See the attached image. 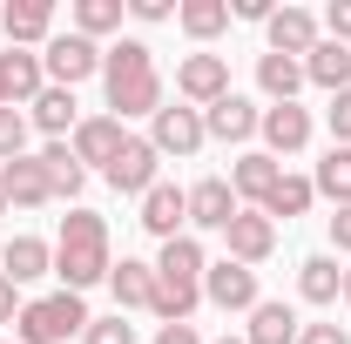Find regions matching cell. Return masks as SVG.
<instances>
[{
	"instance_id": "obj_44",
	"label": "cell",
	"mask_w": 351,
	"mask_h": 344,
	"mask_svg": "<svg viewBox=\"0 0 351 344\" xmlns=\"http://www.w3.org/2000/svg\"><path fill=\"white\" fill-rule=\"evenodd\" d=\"M217 344H243V338H217Z\"/></svg>"
},
{
	"instance_id": "obj_1",
	"label": "cell",
	"mask_w": 351,
	"mask_h": 344,
	"mask_svg": "<svg viewBox=\"0 0 351 344\" xmlns=\"http://www.w3.org/2000/svg\"><path fill=\"white\" fill-rule=\"evenodd\" d=\"M101 82H108V115L129 122V115H156L162 108V75H156V47L149 41H115L101 47Z\"/></svg>"
},
{
	"instance_id": "obj_45",
	"label": "cell",
	"mask_w": 351,
	"mask_h": 344,
	"mask_svg": "<svg viewBox=\"0 0 351 344\" xmlns=\"http://www.w3.org/2000/svg\"><path fill=\"white\" fill-rule=\"evenodd\" d=\"M0 216H7V196H0Z\"/></svg>"
},
{
	"instance_id": "obj_13",
	"label": "cell",
	"mask_w": 351,
	"mask_h": 344,
	"mask_svg": "<svg viewBox=\"0 0 351 344\" xmlns=\"http://www.w3.org/2000/svg\"><path fill=\"white\" fill-rule=\"evenodd\" d=\"M223 243H230V263H250V270H257V263L277 250V223L263 210H237V223L223 230Z\"/></svg>"
},
{
	"instance_id": "obj_36",
	"label": "cell",
	"mask_w": 351,
	"mask_h": 344,
	"mask_svg": "<svg viewBox=\"0 0 351 344\" xmlns=\"http://www.w3.org/2000/svg\"><path fill=\"white\" fill-rule=\"evenodd\" d=\"M324 27H331V41H338V47L351 41V0H331V14H324Z\"/></svg>"
},
{
	"instance_id": "obj_30",
	"label": "cell",
	"mask_w": 351,
	"mask_h": 344,
	"mask_svg": "<svg viewBox=\"0 0 351 344\" xmlns=\"http://www.w3.org/2000/svg\"><path fill=\"white\" fill-rule=\"evenodd\" d=\"M311 203H317V189H311V175H277V189L263 196V216H270V223H277V216L291 223V216H304Z\"/></svg>"
},
{
	"instance_id": "obj_16",
	"label": "cell",
	"mask_w": 351,
	"mask_h": 344,
	"mask_svg": "<svg viewBox=\"0 0 351 344\" xmlns=\"http://www.w3.org/2000/svg\"><path fill=\"white\" fill-rule=\"evenodd\" d=\"M257 135L270 142V156H298L311 142V108H298V101H277V108H263Z\"/></svg>"
},
{
	"instance_id": "obj_18",
	"label": "cell",
	"mask_w": 351,
	"mask_h": 344,
	"mask_svg": "<svg viewBox=\"0 0 351 344\" xmlns=\"http://www.w3.org/2000/svg\"><path fill=\"white\" fill-rule=\"evenodd\" d=\"M0 34L14 47L54 41V0H14V7H0Z\"/></svg>"
},
{
	"instance_id": "obj_28",
	"label": "cell",
	"mask_w": 351,
	"mask_h": 344,
	"mask_svg": "<svg viewBox=\"0 0 351 344\" xmlns=\"http://www.w3.org/2000/svg\"><path fill=\"white\" fill-rule=\"evenodd\" d=\"M41 169H47V189H54V203H68V196H82L88 169L75 162V149H68V142H47V149H41Z\"/></svg>"
},
{
	"instance_id": "obj_2",
	"label": "cell",
	"mask_w": 351,
	"mask_h": 344,
	"mask_svg": "<svg viewBox=\"0 0 351 344\" xmlns=\"http://www.w3.org/2000/svg\"><path fill=\"white\" fill-rule=\"evenodd\" d=\"M115 270V250H108V223L95 210H68L61 216V236H54V277L82 297L88 284H101Z\"/></svg>"
},
{
	"instance_id": "obj_32",
	"label": "cell",
	"mask_w": 351,
	"mask_h": 344,
	"mask_svg": "<svg viewBox=\"0 0 351 344\" xmlns=\"http://www.w3.org/2000/svg\"><path fill=\"white\" fill-rule=\"evenodd\" d=\"M122 14H129V0H75V34L101 41V34L122 27Z\"/></svg>"
},
{
	"instance_id": "obj_42",
	"label": "cell",
	"mask_w": 351,
	"mask_h": 344,
	"mask_svg": "<svg viewBox=\"0 0 351 344\" xmlns=\"http://www.w3.org/2000/svg\"><path fill=\"white\" fill-rule=\"evenodd\" d=\"M230 14H243V21H270V14H277V7H270V0H237V7H230Z\"/></svg>"
},
{
	"instance_id": "obj_6",
	"label": "cell",
	"mask_w": 351,
	"mask_h": 344,
	"mask_svg": "<svg viewBox=\"0 0 351 344\" xmlns=\"http://www.w3.org/2000/svg\"><path fill=\"white\" fill-rule=\"evenodd\" d=\"M176 95L189 101V108H210L230 95V61L223 54H189L182 68H176Z\"/></svg>"
},
{
	"instance_id": "obj_33",
	"label": "cell",
	"mask_w": 351,
	"mask_h": 344,
	"mask_svg": "<svg viewBox=\"0 0 351 344\" xmlns=\"http://www.w3.org/2000/svg\"><path fill=\"white\" fill-rule=\"evenodd\" d=\"M82 344H135V324L122 317V310H115V317H88Z\"/></svg>"
},
{
	"instance_id": "obj_24",
	"label": "cell",
	"mask_w": 351,
	"mask_h": 344,
	"mask_svg": "<svg viewBox=\"0 0 351 344\" xmlns=\"http://www.w3.org/2000/svg\"><path fill=\"white\" fill-rule=\"evenodd\" d=\"M108 291H115V304H122V310H149V304H156V263L122 257L115 270H108Z\"/></svg>"
},
{
	"instance_id": "obj_37",
	"label": "cell",
	"mask_w": 351,
	"mask_h": 344,
	"mask_svg": "<svg viewBox=\"0 0 351 344\" xmlns=\"http://www.w3.org/2000/svg\"><path fill=\"white\" fill-rule=\"evenodd\" d=\"M298 344H351V338H345V324H304Z\"/></svg>"
},
{
	"instance_id": "obj_39",
	"label": "cell",
	"mask_w": 351,
	"mask_h": 344,
	"mask_svg": "<svg viewBox=\"0 0 351 344\" xmlns=\"http://www.w3.org/2000/svg\"><path fill=\"white\" fill-rule=\"evenodd\" d=\"M331 243L351 250V203H345V210H331Z\"/></svg>"
},
{
	"instance_id": "obj_40",
	"label": "cell",
	"mask_w": 351,
	"mask_h": 344,
	"mask_svg": "<svg viewBox=\"0 0 351 344\" xmlns=\"http://www.w3.org/2000/svg\"><path fill=\"white\" fill-rule=\"evenodd\" d=\"M14 317H21V291L0 277V324H14Z\"/></svg>"
},
{
	"instance_id": "obj_8",
	"label": "cell",
	"mask_w": 351,
	"mask_h": 344,
	"mask_svg": "<svg viewBox=\"0 0 351 344\" xmlns=\"http://www.w3.org/2000/svg\"><path fill=\"white\" fill-rule=\"evenodd\" d=\"M203 297L217 304V310H257V270H250V263H210V270H203Z\"/></svg>"
},
{
	"instance_id": "obj_43",
	"label": "cell",
	"mask_w": 351,
	"mask_h": 344,
	"mask_svg": "<svg viewBox=\"0 0 351 344\" xmlns=\"http://www.w3.org/2000/svg\"><path fill=\"white\" fill-rule=\"evenodd\" d=\"M345 304H351V270H345Z\"/></svg>"
},
{
	"instance_id": "obj_26",
	"label": "cell",
	"mask_w": 351,
	"mask_h": 344,
	"mask_svg": "<svg viewBox=\"0 0 351 344\" xmlns=\"http://www.w3.org/2000/svg\"><path fill=\"white\" fill-rule=\"evenodd\" d=\"M257 88L270 95V108H277V101H298L304 61H291V54H257Z\"/></svg>"
},
{
	"instance_id": "obj_5",
	"label": "cell",
	"mask_w": 351,
	"mask_h": 344,
	"mask_svg": "<svg viewBox=\"0 0 351 344\" xmlns=\"http://www.w3.org/2000/svg\"><path fill=\"white\" fill-rule=\"evenodd\" d=\"M41 68H47V88H75V82H88V75H101V47L68 27V34H54V41H47Z\"/></svg>"
},
{
	"instance_id": "obj_23",
	"label": "cell",
	"mask_w": 351,
	"mask_h": 344,
	"mask_svg": "<svg viewBox=\"0 0 351 344\" xmlns=\"http://www.w3.org/2000/svg\"><path fill=\"white\" fill-rule=\"evenodd\" d=\"M298 331H304V317H298L291 304L263 297L257 310H250V331H243V344H298Z\"/></svg>"
},
{
	"instance_id": "obj_34",
	"label": "cell",
	"mask_w": 351,
	"mask_h": 344,
	"mask_svg": "<svg viewBox=\"0 0 351 344\" xmlns=\"http://www.w3.org/2000/svg\"><path fill=\"white\" fill-rule=\"evenodd\" d=\"M27 156V115L21 108H0V162Z\"/></svg>"
},
{
	"instance_id": "obj_7",
	"label": "cell",
	"mask_w": 351,
	"mask_h": 344,
	"mask_svg": "<svg viewBox=\"0 0 351 344\" xmlns=\"http://www.w3.org/2000/svg\"><path fill=\"white\" fill-rule=\"evenodd\" d=\"M149 142L156 156H196L210 135H203V108H156L149 115Z\"/></svg>"
},
{
	"instance_id": "obj_41",
	"label": "cell",
	"mask_w": 351,
	"mask_h": 344,
	"mask_svg": "<svg viewBox=\"0 0 351 344\" xmlns=\"http://www.w3.org/2000/svg\"><path fill=\"white\" fill-rule=\"evenodd\" d=\"M156 344H203V338H196L189 324H162V331H156Z\"/></svg>"
},
{
	"instance_id": "obj_4",
	"label": "cell",
	"mask_w": 351,
	"mask_h": 344,
	"mask_svg": "<svg viewBox=\"0 0 351 344\" xmlns=\"http://www.w3.org/2000/svg\"><path fill=\"white\" fill-rule=\"evenodd\" d=\"M75 331H88V304L75 291L34 297V304H21V317H14V344H68Z\"/></svg>"
},
{
	"instance_id": "obj_3",
	"label": "cell",
	"mask_w": 351,
	"mask_h": 344,
	"mask_svg": "<svg viewBox=\"0 0 351 344\" xmlns=\"http://www.w3.org/2000/svg\"><path fill=\"white\" fill-rule=\"evenodd\" d=\"M203 270H210V257H203V243L182 230L176 243H162V257H156V317L162 324H189V310L203 304Z\"/></svg>"
},
{
	"instance_id": "obj_14",
	"label": "cell",
	"mask_w": 351,
	"mask_h": 344,
	"mask_svg": "<svg viewBox=\"0 0 351 344\" xmlns=\"http://www.w3.org/2000/svg\"><path fill=\"white\" fill-rule=\"evenodd\" d=\"M237 210H243V203H237L230 175H203V182L189 189V223H196V230H230Z\"/></svg>"
},
{
	"instance_id": "obj_15",
	"label": "cell",
	"mask_w": 351,
	"mask_h": 344,
	"mask_svg": "<svg viewBox=\"0 0 351 344\" xmlns=\"http://www.w3.org/2000/svg\"><path fill=\"white\" fill-rule=\"evenodd\" d=\"M263 34H270V54L304 61L311 47H317V14H304V7H277V14L263 21Z\"/></svg>"
},
{
	"instance_id": "obj_22",
	"label": "cell",
	"mask_w": 351,
	"mask_h": 344,
	"mask_svg": "<svg viewBox=\"0 0 351 344\" xmlns=\"http://www.w3.org/2000/svg\"><path fill=\"white\" fill-rule=\"evenodd\" d=\"M27 108H34V129H41L47 142H68V135L82 129V115H75V88H41Z\"/></svg>"
},
{
	"instance_id": "obj_9",
	"label": "cell",
	"mask_w": 351,
	"mask_h": 344,
	"mask_svg": "<svg viewBox=\"0 0 351 344\" xmlns=\"http://www.w3.org/2000/svg\"><path fill=\"white\" fill-rule=\"evenodd\" d=\"M156 169H162L156 142H149V135H129V142H122V156H115L101 175H108L122 196H149V189H156Z\"/></svg>"
},
{
	"instance_id": "obj_17",
	"label": "cell",
	"mask_w": 351,
	"mask_h": 344,
	"mask_svg": "<svg viewBox=\"0 0 351 344\" xmlns=\"http://www.w3.org/2000/svg\"><path fill=\"white\" fill-rule=\"evenodd\" d=\"M122 142H129V135H122V122H115V115H82V129H75V142H68V149H75V162H101V169H108V162H115V156H122Z\"/></svg>"
},
{
	"instance_id": "obj_12",
	"label": "cell",
	"mask_w": 351,
	"mask_h": 344,
	"mask_svg": "<svg viewBox=\"0 0 351 344\" xmlns=\"http://www.w3.org/2000/svg\"><path fill=\"white\" fill-rule=\"evenodd\" d=\"M149 236H162V243H176L182 236V223H189V189H176V182H156L149 196H142V216H135Z\"/></svg>"
},
{
	"instance_id": "obj_25",
	"label": "cell",
	"mask_w": 351,
	"mask_h": 344,
	"mask_svg": "<svg viewBox=\"0 0 351 344\" xmlns=\"http://www.w3.org/2000/svg\"><path fill=\"white\" fill-rule=\"evenodd\" d=\"M304 82H317L324 95H345V88H351V47L317 41V47L304 54Z\"/></svg>"
},
{
	"instance_id": "obj_38",
	"label": "cell",
	"mask_w": 351,
	"mask_h": 344,
	"mask_svg": "<svg viewBox=\"0 0 351 344\" xmlns=\"http://www.w3.org/2000/svg\"><path fill=\"white\" fill-rule=\"evenodd\" d=\"M129 14H135V21H149V27H156V21H169L176 7H169V0H129Z\"/></svg>"
},
{
	"instance_id": "obj_11",
	"label": "cell",
	"mask_w": 351,
	"mask_h": 344,
	"mask_svg": "<svg viewBox=\"0 0 351 344\" xmlns=\"http://www.w3.org/2000/svg\"><path fill=\"white\" fill-rule=\"evenodd\" d=\"M257 122H263V108L250 101V95H223V101H210L203 108V135H217V142H250L257 135Z\"/></svg>"
},
{
	"instance_id": "obj_35",
	"label": "cell",
	"mask_w": 351,
	"mask_h": 344,
	"mask_svg": "<svg viewBox=\"0 0 351 344\" xmlns=\"http://www.w3.org/2000/svg\"><path fill=\"white\" fill-rule=\"evenodd\" d=\"M324 115H331V142L351 149V88H345V95H331V108H324Z\"/></svg>"
},
{
	"instance_id": "obj_10",
	"label": "cell",
	"mask_w": 351,
	"mask_h": 344,
	"mask_svg": "<svg viewBox=\"0 0 351 344\" xmlns=\"http://www.w3.org/2000/svg\"><path fill=\"white\" fill-rule=\"evenodd\" d=\"M0 196H7V210H41V203H54L41 156H14V162H0Z\"/></svg>"
},
{
	"instance_id": "obj_20",
	"label": "cell",
	"mask_w": 351,
	"mask_h": 344,
	"mask_svg": "<svg viewBox=\"0 0 351 344\" xmlns=\"http://www.w3.org/2000/svg\"><path fill=\"white\" fill-rule=\"evenodd\" d=\"M277 156H270V149H250V156H237V162H230V189H237V203H257L263 210V196H270V189H277Z\"/></svg>"
},
{
	"instance_id": "obj_19",
	"label": "cell",
	"mask_w": 351,
	"mask_h": 344,
	"mask_svg": "<svg viewBox=\"0 0 351 344\" xmlns=\"http://www.w3.org/2000/svg\"><path fill=\"white\" fill-rule=\"evenodd\" d=\"M47 270H54V243H41V236H14L7 250H0V277L21 291V284H41Z\"/></svg>"
},
{
	"instance_id": "obj_21",
	"label": "cell",
	"mask_w": 351,
	"mask_h": 344,
	"mask_svg": "<svg viewBox=\"0 0 351 344\" xmlns=\"http://www.w3.org/2000/svg\"><path fill=\"white\" fill-rule=\"evenodd\" d=\"M47 88V68L41 54H27V47H14V54H0V101L14 108V101H34Z\"/></svg>"
},
{
	"instance_id": "obj_31",
	"label": "cell",
	"mask_w": 351,
	"mask_h": 344,
	"mask_svg": "<svg viewBox=\"0 0 351 344\" xmlns=\"http://www.w3.org/2000/svg\"><path fill=\"white\" fill-rule=\"evenodd\" d=\"M311 189H317V196H331V203L345 210V203H351V149H338V142H331V156L317 162V175H311Z\"/></svg>"
},
{
	"instance_id": "obj_29",
	"label": "cell",
	"mask_w": 351,
	"mask_h": 344,
	"mask_svg": "<svg viewBox=\"0 0 351 344\" xmlns=\"http://www.w3.org/2000/svg\"><path fill=\"white\" fill-rule=\"evenodd\" d=\"M176 21H182V34H189V41H217L223 27H230V0H182V7H176Z\"/></svg>"
},
{
	"instance_id": "obj_46",
	"label": "cell",
	"mask_w": 351,
	"mask_h": 344,
	"mask_svg": "<svg viewBox=\"0 0 351 344\" xmlns=\"http://www.w3.org/2000/svg\"><path fill=\"white\" fill-rule=\"evenodd\" d=\"M0 344H7V338H0Z\"/></svg>"
},
{
	"instance_id": "obj_27",
	"label": "cell",
	"mask_w": 351,
	"mask_h": 344,
	"mask_svg": "<svg viewBox=\"0 0 351 344\" xmlns=\"http://www.w3.org/2000/svg\"><path fill=\"white\" fill-rule=\"evenodd\" d=\"M298 291H304V304H338V297H345V270H338V257H304V263H298Z\"/></svg>"
}]
</instances>
